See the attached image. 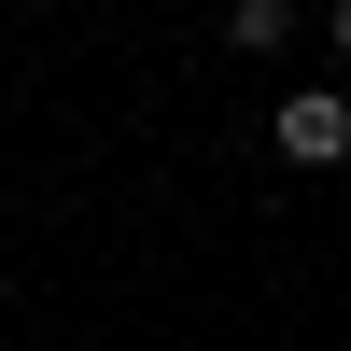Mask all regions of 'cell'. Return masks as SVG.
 Listing matches in <instances>:
<instances>
[{
	"instance_id": "cell-1",
	"label": "cell",
	"mask_w": 351,
	"mask_h": 351,
	"mask_svg": "<svg viewBox=\"0 0 351 351\" xmlns=\"http://www.w3.org/2000/svg\"><path fill=\"white\" fill-rule=\"evenodd\" d=\"M267 141H281L295 169H337V155H351V99H281V112H267Z\"/></svg>"
},
{
	"instance_id": "cell-2",
	"label": "cell",
	"mask_w": 351,
	"mask_h": 351,
	"mask_svg": "<svg viewBox=\"0 0 351 351\" xmlns=\"http://www.w3.org/2000/svg\"><path fill=\"white\" fill-rule=\"evenodd\" d=\"M225 43H239V56H281V43H295V0H225Z\"/></svg>"
},
{
	"instance_id": "cell-3",
	"label": "cell",
	"mask_w": 351,
	"mask_h": 351,
	"mask_svg": "<svg viewBox=\"0 0 351 351\" xmlns=\"http://www.w3.org/2000/svg\"><path fill=\"white\" fill-rule=\"evenodd\" d=\"M324 28H337V56H351V0H337V14H324Z\"/></svg>"
}]
</instances>
